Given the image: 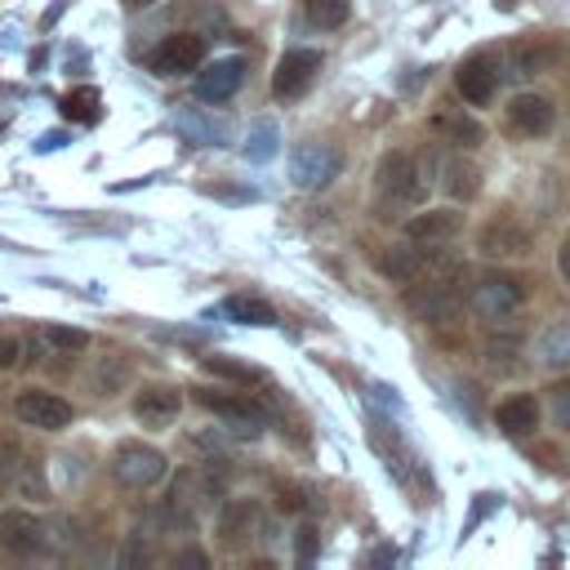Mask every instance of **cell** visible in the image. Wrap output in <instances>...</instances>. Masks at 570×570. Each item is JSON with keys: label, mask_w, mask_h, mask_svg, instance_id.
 Instances as JSON below:
<instances>
[{"label": "cell", "mask_w": 570, "mask_h": 570, "mask_svg": "<svg viewBox=\"0 0 570 570\" xmlns=\"http://www.w3.org/2000/svg\"><path fill=\"white\" fill-rule=\"evenodd\" d=\"M98 111H102V94H98L94 85H80V89H71V94L62 98V116L76 120V125H94Z\"/></svg>", "instance_id": "cell-23"}, {"label": "cell", "mask_w": 570, "mask_h": 570, "mask_svg": "<svg viewBox=\"0 0 570 570\" xmlns=\"http://www.w3.org/2000/svg\"><path fill=\"white\" fill-rule=\"evenodd\" d=\"M165 454L156 450V445H142V441H129V445H120L116 450V459H111V472H116V481L120 485H129V490H147V485H156L160 476H165Z\"/></svg>", "instance_id": "cell-3"}, {"label": "cell", "mask_w": 570, "mask_h": 570, "mask_svg": "<svg viewBox=\"0 0 570 570\" xmlns=\"http://www.w3.org/2000/svg\"><path fill=\"white\" fill-rule=\"evenodd\" d=\"M245 156H249V160H272V156H276V125H272V120H258V125H254V134H249V142H245Z\"/></svg>", "instance_id": "cell-30"}, {"label": "cell", "mask_w": 570, "mask_h": 570, "mask_svg": "<svg viewBox=\"0 0 570 570\" xmlns=\"http://www.w3.org/2000/svg\"><path fill=\"white\" fill-rule=\"evenodd\" d=\"M539 361H543L548 370L570 365V321H557L552 330H543V338H539Z\"/></svg>", "instance_id": "cell-24"}, {"label": "cell", "mask_w": 570, "mask_h": 570, "mask_svg": "<svg viewBox=\"0 0 570 570\" xmlns=\"http://www.w3.org/2000/svg\"><path fill=\"white\" fill-rule=\"evenodd\" d=\"M254 530H258V508L249 499H227L218 508V534H223V543L240 548V543L254 539Z\"/></svg>", "instance_id": "cell-18"}, {"label": "cell", "mask_w": 570, "mask_h": 570, "mask_svg": "<svg viewBox=\"0 0 570 570\" xmlns=\"http://www.w3.org/2000/svg\"><path fill=\"white\" fill-rule=\"evenodd\" d=\"M129 4H151V0H129Z\"/></svg>", "instance_id": "cell-38"}, {"label": "cell", "mask_w": 570, "mask_h": 570, "mask_svg": "<svg viewBox=\"0 0 570 570\" xmlns=\"http://www.w3.org/2000/svg\"><path fill=\"white\" fill-rule=\"evenodd\" d=\"M374 178H379V191H383L387 200H396V205H419V200L428 196V183H423L419 160H414L410 151H387V156L379 160Z\"/></svg>", "instance_id": "cell-2"}, {"label": "cell", "mask_w": 570, "mask_h": 570, "mask_svg": "<svg viewBox=\"0 0 570 570\" xmlns=\"http://www.w3.org/2000/svg\"><path fill=\"white\" fill-rule=\"evenodd\" d=\"M178 125L191 134V142H209V147H218V142L227 138V125H223V120H205V116H196V111H183Z\"/></svg>", "instance_id": "cell-27"}, {"label": "cell", "mask_w": 570, "mask_h": 570, "mask_svg": "<svg viewBox=\"0 0 570 570\" xmlns=\"http://www.w3.org/2000/svg\"><path fill=\"white\" fill-rule=\"evenodd\" d=\"M436 129H445L459 147H476L485 134H481V125L476 120H468V116H436Z\"/></svg>", "instance_id": "cell-28"}, {"label": "cell", "mask_w": 570, "mask_h": 570, "mask_svg": "<svg viewBox=\"0 0 570 570\" xmlns=\"http://www.w3.org/2000/svg\"><path fill=\"white\" fill-rule=\"evenodd\" d=\"M521 298H525V289L512 276H490V281H481L472 289V312L481 321H508L521 307Z\"/></svg>", "instance_id": "cell-8"}, {"label": "cell", "mask_w": 570, "mask_h": 570, "mask_svg": "<svg viewBox=\"0 0 570 570\" xmlns=\"http://www.w3.org/2000/svg\"><path fill=\"white\" fill-rule=\"evenodd\" d=\"M476 178H481L476 165H468L463 156H445V160H441V187H445L454 200H472L476 187H481Z\"/></svg>", "instance_id": "cell-22"}, {"label": "cell", "mask_w": 570, "mask_h": 570, "mask_svg": "<svg viewBox=\"0 0 570 570\" xmlns=\"http://www.w3.org/2000/svg\"><path fill=\"white\" fill-rule=\"evenodd\" d=\"M494 423L508 432V436H530L539 428V401L530 392H517L508 396L499 410H494Z\"/></svg>", "instance_id": "cell-19"}, {"label": "cell", "mask_w": 570, "mask_h": 570, "mask_svg": "<svg viewBox=\"0 0 570 570\" xmlns=\"http://www.w3.org/2000/svg\"><path fill=\"white\" fill-rule=\"evenodd\" d=\"M13 414L18 423L27 428H40V432H58L71 423V401H62L58 392H45V387H22L13 396Z\"/></svg>", "instance_id": "cell-4"}, {"label": "cell", "mask_w": 570, "mask_h": 570, "mask_svg": "<svg viewBox=\"0 0 570 570\" xmlns=\"http://www.w3.org/2000/svg\"><path fill=\"white\" fill-rule=\"evenodd\" d=\"M508 120H512V129H517V134L539 138V134H548V129H552L557 111H552V102H548L543 94H517V98L508 102Z\"/></svg>", "instance_id": "cell-15"}, {"label": "cell", "mask_w": 570, "mask_h": 570, "mask_svg": "<svg viewBox=\"0 0 570 570\" xmlns=\"http://www.w3.org/2000/svg\"><path fill=\"white\" fill-rule=\"evenodd\" d=\"M392 281H401V285H410L423 267H428V254H423V245H414V240H401V245H392L387 254H383V263H379Z\"/></svg>", "instance_id": "cell-20"}, {"label": "cell", "mask_w": 570, "mask_h": 570, "mask_svg": "<svg viewBox=\"0 0 570 570\" xmlns=\"http://www.w3.org/2000/svg\"><path fill=\"white\" fill-rule=\"evenodd\" d=\"M557 58H561V45H557V40H525V45L512 49V67H517V76L552 71Z\"/></svg>", "instance_id": "cell-21"}, {"label": "cell", "mask_w": 570, "mask_h": 570, "mask_svg": "<svg viewBox=\"0 0 570 570\" xmlns=\"http://www.w3.org/2000/svg\"><path fill=\"white\" fill-rule=\"evenodd\" d=\"M151 552H147V543L142 539H129V548L120 552V566H138V561H147Z\"/></svg>", "instance_id": "cell-34"}, {"label": "cell", "mask_w": 570, "mask_h": 570, "mask_svg": "<svg viewBox=\"0 0 570 570\" xmlns=\"http://www.w3.org/2000/svg\"><path fill=\"white\" fill-rule=\"evenodd\" d=\"M463 281H468V267L463 263H445V258H428V267L410 281V312L423 316V321H450L463 303Z\"/></svg>", "instance_id": "cell-1"}, {"label": "cell", "mask_w": 570, "mask_h": 570, "mask_svg": "<svg viewBox=\"0 0 570 570\" xmlns=\"http://www.w3.org/2000/svg\"><path fill=\"white\" fill-rule=\"evenodd\" d=\"M18 352H22V343L4 334V338H0V370H13V365H18Z\"/></svg>", "instance_id": "cell-33"}, {"label": "cell", "mask_w": 570, "mask_h": 570, "mask_svg": "<svg viewBox=\"0 0 570 570\" xmlns=\"http://www.w3.org/2000/svg\"><path fill=\"white\" fill-rule=\"evenodd\" d=\"M200 62H205V45H200V36H187V31L165 36V40L151 49V58H147V67H151L156 76H187V71H196Z\"/></svg>", "instance_id": "cell-5"}, {"label": "cell", "mask_w": 570, "mask_h": 570, "mask_svg": "<svg viewBox=\"0 0 570 570\" xmlns=\"http://www.w3.org/2000/svg\"><path fill=\"white\" fill-rule=\"evenodd\" d=\"M223 423H227V432H236V436H258L263 432V414H258V405L249 401V396H223V392H205L200 396Z\"/></svg>", "instance_id": "cell-13"}, {"label": "cell", "mask_w": 570, "mask_h": 570, "mask_svg": "<svg viewBox=\"0 0 570 570\" xmlns=\"http://www.w3.org/2000/svg\"><path fill=\"white\" fill-rule=\"evenodd\" d=\"M178 561H183V566H205V552H183Z\"/></svg>", "instance_id": "cell-37"}, {"label": "cell", "mask_w": 570, "mask_h": 570, "mask_svg": "<svg viewBox=\"0 0 570 570\" xmlns=\"http://www.w3.org/2000/svg\"><path fill=\"white\" fill-rule=\"evenodd\" d=\"M45 343L58 347V352H80L89 343L85 330H67V325H45Z\"/></svg>", "instance_id": "cell-31"}, {"label": "cell", "mask_w": 570, "mask_h": 570, "mask_svg": "<svg viewBox=\"0 0 570 570\" xmlns=\"http://www.w3.org/2000/svg\"><path fill=\"white\" fill-rule=\"evenodd\" d=\"M183 410V392L169 387V383H147L138 396H134V419L142 428H169Z\"/></svg>", "instance_id": "cell-11"}, {"label": "cell", "mask_w": 570, "mask_h": 570, "mask_svg": "<svg viewBox=\"0 0 570 570\" xmlns=\"http://www.w3.org/2000/svg\"><path fill=\"white\" fill-rule=\"evenodd\" d=\"M454 85H459V94H463L472 107H481V102H490L494 89H499V62H494L490 53H472V58L459 62Z\"/></svg>", "instance_id": "cell-10"}, {"label": "cell", "mask_w": 570, "mask_h": 570, "mask_svg": "<svg viewBox=\"0 0 570 570\" xmlns=\"http://www.w3.org/2000/svg\"><path fill=\"white\" fill-rule=\"evenodd\" d=\"M223 316H232V321H240V325H272V321H276V312H272L263 298H227V303H223Z\"/></svg>", "instance_id": "cell-25"}, {"label": "cell", "mask_w": 570, "mask_h": 570, "mask_svg": "<svg viewBox=\"0 0 570 570\" xmlns=\"http://www.w3.org/2000/svg\"><path fill=\"white\" fill-rule=\"evenodd\" d=\"M347 13H352L347 0H307V18H312L316 27H343Z\"/></svg>", "instance_id": "cell-29"}, {"label": "cell", "mask_w": 570, "mask_h": 570, "mask_svg": "<svg viewBox=\"0 0 570 570\" xmlns=\"http://www.w3.org/2000/svg\"><path fill=\"white\" fill-rule=\"evenodd\" d=\"M459 227H463V218L454 209H423V214H414L405 223V240H414V245H445Z\"/></svg>", "instance_id": "cell-17"}, {"label": "cell", "mask_w": 570, "mask_h": 570, "mask_svg": "<svg viewBox=\"0 0 570 570\" xmlns=\"http://www.w3.org/2000/svg\"><path fill=\"white\" fill-rule=\"evenodd\" d=\"M240 80H245V58H218V62H209V67L200 71L196 94H200L205 102H223V98H232V94L240 89Z\"/></svg>", "instance_id": "cell-14"}, {"label": "cell", "mask_w": 570, "mask_h": 570, "mask_svg": "<svg viewBox=\"0 0 570 570\" xmlns=\"http://www.w3.org/2000/svg\"><path fill=\"white\" fill-rule=\"evenodd\" d=\"M316 71H321V53L316 49H285L276 71H272V94L276 98H298V94L312 89Z\"/></svg>", "instance_id": "cell-6"}, {"label": "cell", "mask_w": 570, "mask_h": 570, "mask_svg": "<svg viewBox=\"0 0 570 570\" xmlns=\"http://www.w3.org/2000/svg\"><path fill=\"white\" fill-rule=\"evenodd\" d=\"M125 379H129V361H125V356H107V361H98V370H94V387H98V396L120 392Z\"/></svg>", "instance_id": "cell-26"}, {"label": "cell", "mask_w": 570, "mask_h": 570, "mask_svg": "<svg viewBox=\"0 0 570 570\" xmlns=\"http://www.w3.org/2000/svg\"><path fill=\"white\" fill-rule=\"evenodd\" d=\"M557 267H561V276L570 281V240H566V245L557 249Z\"/></svg>", "instance_id": "cell-36"}, {"label": "cell", "mask_w": 570, "mask_h": 570, "mask_svg": "<svg viewBox=\"0 0 570 570\" xmlns=\"http://www.w3.org/2000/svg\"><path fill=\"white\" fill-rule=\"evenodd\" d=\"M343 169V156L334 151V147H325V142H298L294 147V156H289V174H294V183L298 187H325L334 174Z\"/></svg>", "instance_id": "cell-7"}, {"label": "cell", "mask_w": 570, "mask_h": 570, "mask_svg": "<svg viewBox=\"0 0 570 570\" xmlns=\"http://www.w3.org/2000/svg\"><path fill=\"white\" fill-rule=\"evenodd\" d=\"M40 543H45V525H40L36 512H27V508H4V512H0V548H4V552L27 557V552H36Z\"/></svg>", "instance_id": "cell-12"}, {"label": "cell", "mask_w": 570, "mask_h": 570, "mask_svg": "<svg viewBox=\"0 0 570 570\" xmlns=\"http://www.w3.org/2000/svg\"><path fill=\"white\" fill-rule=\"evenodd\" d=\"M209 490L191 476V472H183L178 481H174V490H169V499H165V517L169 521H178V525H196V517L209 508V499H205Z\"/></svg>", "instance_id": "cell-16"}, {"label": "cell", "mask_w": 570, "mask_h": 570, "mask_svg": "<svg viewBox=\"0 0 570 570\" xmlns=\"http://www.w3.org/2000/svg\"><path fill=\"white\" fill-rule=\"evenodd\" d=\"M476 249L485 258H521V254H530V232L517 218H490L476 232Z\"/></svg>", "instance_id": "cell-9"}, {"label": "cell", "mask_w": 570, "mask_h": 570, "mask_svg": "<svg viewBox=\"0 0 570 570\" xmlns=\"http://www.w3.org/2000/svg\"><path fill=\"white\" fill-rule=\"evenodd\" d=\"M312 534H316V530H307V525L298 530V557H303V561L312 557Z\"/></svg>", "instance_id": "cell-35"}, {"label": "cell", "mask_w": 570, "mask_h": 570, "mask_svg": "<svg viewBox=\"0 0 570 570\" xmlns=\"http://www.w3.org/2000/svg\"><path fill=\"white\" fill-rule=\"evenodd\" d=\"M552 419H557V428L570 432V383L557 387V396H552Z\"/></svg>", "instance_id": "cell-32"}]
</instances>
